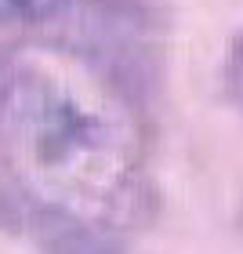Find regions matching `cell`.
Returning <instances> with one entry per match:
<instances>
[{"label":"cell","instance_id":"obj_1","mask_svg":"<svg viewBox=\"0 0 243 254\" xmlns=\"http://www.w3.org/2000/svg\"><path fill=\"white\" fill-rule=\"evenodd\" d=\"M76 62V73H65L55 62L22 59L4 73V149L15 178L37 196L109 229H138L160 211V192L145 175L138 95L84 55Z\"/></svg>","mask_w":243,"mask_h":254},{"label":"cell","instance_id":"obj_2","mask_svg":"<svg viewBox=\"0 0 243 254\" xmlns=\"http://www.w3.org/2000/svg\"><path fill=\"white\" fill-rule=\"evenodd\" d=\"M0 229L29 233L40 254H123L109 225L44 200L15 175L0 178Z\"/></svg>","mask_w":243,"mask_h":254},{"label":"cell","instance_id":"obj_3","mask_svg":"<svg viewBox=\"0 0 243 254\" xmlns=\"http://www.w3.org/2000/svg\"><path fill=\"white\" fill-rule=\"evenodd\" d=\"M76 0H0V26H51Z\"/></svg>","mask_w":243,"mask_h":254},{"label":"cell","instance_id":"obj_4","mask_svg":"<svg viewBox=\"0 0 243 254\" xmlns=\"http://www.w3.org/2000/svg\"><path fill=\"white\" fill-rule=\"evenodd\" d=\"M222 84H225V95L236 109H243V33H236L233 44H229V55H225V69H222Z\"/></svg>","mask_w":243,"mask_h":254}]
</instances>
